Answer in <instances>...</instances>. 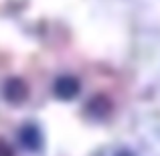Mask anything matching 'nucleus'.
<instances>
[{"label": "nucleus", "instance_id": "nucleus-1", "mask_svg": "<svg viewBox=\"0 0 160 156\" xmlns=\"http://www.w3.org/2000/svg\"><path fill=\"white\" fill-rule=\"evenodd\" d=\"M79 91V81L73 77V75H63L55 81V93L63 99H71L75 98Z\"/></svg>", "mask_w": 160, "mask_h": 156}, {"label": "nucleus", "instance_id": "nucleus-2", "mask_svg": "<svg viewBox=\"0 0 160 156\" xmlns=\"http://www.w3.org/2000/svg\"><path fill=\"white\" fill-rule=\"evenodd\" d=\"M24 95H27V87H24V83L20 81V79H10V81L6 83V87H4V98L12 103L22 102Z\"/></svg>", "mask_w": 160, "mask_h": 156}, {"label": "nucleus", "instance_id": "nucleus-3", "mask_svg": "<svg viewBox=\"0 0 160 156\" xmlns=\"http://www.w3.org/2000/svg\"><path fill=\"white\" fill-rule=\"evenodd\" d=\"M20 140H22V144L27 146V148L37 150L41 146V134L35 126H27V128L20 132Z\"/></svg>", "mask_w": 160, "mask_h": 156}, {"label": "nucleus", "instance_id": "nucleus-4", "mask_svg": "<svg viewBox=\"0 0 160 156\" xmlns=\"http://www.w3.org/2000/svg\"><path fill=\"white\" fill-rule=\"evenodd\" d=\"M89 112L93 113L95 118H103L106 113L109 112V103L106 98H102V95H98V98H93L89 102Z\"/></svg>", "mask_w": 160, "mask_h": 156}, {"label": "nucleus", "instance_id": "nucleus-5", "mask_svg": "<svg viewBox=\"0 0 160 156\" xmlns=\"http://www.w3.org/2000/svg\"><path fill=\"white\" fill-rule=\"evenodd\" d=\"M0 156H12V148L6 142H0Z\"/></svg>", "mask_w": 160, "mask_h": 156}]
</instances>
